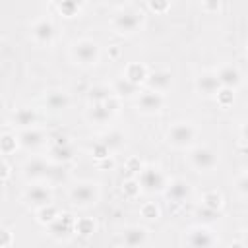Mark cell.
I'll list each match as a JSON object with an SVG mask.
<instances>
[{"label": "cell", "mask_w": 248, "mask_h": 248, "mask_svg": "<svg viewBox=\"0 0 248 248\" xmlns=\"http://www.w3.org/2000/svg\"><path fill=\"white\" fill-rule=\"evenodd\" d=\"M70 54L72 58L76 60V64H81V66H91L99 60V45L91 39H79L72 45L70 48Z\"/></svg>", "instance_id": "cell-1"}, {"label": "cell", "mask_w": 248, "mask_h": 248, "mask_svg": "<svg viewBox=\"0 0 248 248\" xmlns=\"http://www.w3.org/2000/svg\"><path fill=\"white\" fill-rule=\"evenodd\" d=\"M143 23V16L141 12L134 10V8H126L122 12H118L114 17H112V27L118 31V33H124V35H130V33H136Z\"/></svg>", "instance_id": "cell-2"}, {"label": "cell", "mask_w": 248, "mask_h": 248, "mask_svg": "<svg viewBox=\"0 0 248 248\" xmlns=\"http://www.w3.org/2000/svg\"><path fill=\"white\" fill-rule=\"evenodd\" d=\"M188 161L190 165L200 170V172H207L211 169H215L217 165V153L211 149V147H205V145H200V147H194L190 153H188Z\"/></svg>", "instance_id": "cell-3"}, {"label": "cell", "mask_w": 248, "mask_h": 248, "mask_svg": "<svg viewBox=\"0 0 248 248\" xmlns=\"http://www.w3.org/2000/svg\"><path fill=\"white\" fill-rule=\"evenodd\" d=\"M167 140H169V143H172L174 147H188V145L196 140V130H194L192 124L178 122V124H174V126L169 130Z\"/></svg>", "instance_id": "cell-4"}, {"label": "cell", "mask_w": 248, "mask_h": 248, "mask_svg": "<svg viewBox=\"0 0 248 248\" xmlns=\"http://www.w3.org/2000/svg\"><path fill=\"white\" fill-rule=\"evenodd\" d=\"M99 198V190L95 184L91 182H81V184H76L72 190H70V200L76 203V205H91L95 203Z\"/></svg>", "instance_id": "cell-5"}, {"label": "cell", "mask_w": 248, "mask_h": 248, "mask_svg": "<svg viewBox=\"0 0 248 248\" xmlns=\"http://www.w3.org/2000/svg\"><path fill=\"white\" fill-rule=\"evenodd\" d=\"M186 244H188V248H213L215 246V236H213L211 231H207L203 227H196V229L188 231Z\"/></svg>", "instance_id": "cell-6"}, {"label": "cell", "mask_w": 248, "mask_h": 248, "mask_svg": "<svg viewBox=\"0 0 248 248\" xmlns=\"http://www.w3.org/2000/svg\"><path fill=\"white\" fill-rule=\"evenodd\" d=\"M140 186H141L145 192L163 190V188H165V176L161 174V170L149 167V169L141 170V174H140Z\"/></svg>", "instance_id": "cell-7"}, {"label": "cell", "mask_w": 248, "mask_h": 248, "mask_svg": "<svg viewBox=\"0 0 248 248\" xmlns=\"http://www.w3.org/2000/svg\"><path fill=\"white\" fill-rule=\"evenodd\" d=\"M163 103H165V99H163L161 93H157V91H145V93L140 95L136 107H138V110L149 114V112L161 110V108H163Z\"/></svg>", "instance_id": "cell-8"}, {"label": "cell", "mask_w": 248, "mask_h": 248, "mask_svg": "<svg viewBox=\"0 0 248 248\" xmlns=\"http://www.w3.org/2000/svg\"><path fill=\"white\" fill-rule=\"evenodd\" d=\"M31 35L39 45H50L54 39V25L48 19H39L33 23Z\"/></svg>", "instance_id": "cell-9"}, {"label": "cell", "mask_w": 248, "mask_h": 248, "mask_svg": "<svg viewBox=\"0 0 248 248\" xmlns=\"http://www.w3.org/2000/svg\"><path fill=\"white\" fill-rule=\"evenodd\" d=\"M25 200H27L31 205H35V207H45V205L50 203L52 194H50V190L45 188L43 184H35V186H31V188H27Z\"/></svg>", "instance_id": "cell-10"}, {"label": "cell", "mask_w": 248, "mask_h": 248, "mask_svg": "<svg viewBox=\"0 0 248 248\" xmlns=\"http://www.w3.org/2000/svg\"><path fill=\"white\" fill-rule=\"evenodd\" d=\"M215 76H217L219 85L225 87V89H234V87L242 81L240 72H238L234 66H223V68H219V72H217Z\"/></svg>", "instance_id": "cell-11"}, {"label": "cell", "mask_w": 248, "mask_h": 248, "mask_svg": "<svg viewBox=\"0 0 248 248\" xmlns=\"http://www.w3.org/2000/svg\"><path fill=\"white\" fill-rule=\"evenodd\" d=\"M112 110H114V108H112L110 101H107V103H95V105L89 108L87 118H89L91 122H95V124H105V122L110 120Z\"/></svg>", "instance_id": "cell-12"}, {"label": "cell", "mask_w": 248, "mask_h": 248, "mask_svg": "<svg viewBox=\"0 0 248 248\" xmlns=\"http://www.w3.org/2000/svg\"><path fill=\"white\" fill-rule=\"evenodd\" d=\"M122 240L128 248H141L147 242V231L143 227H130L124 231Z\"/></svg>", "instance_id": "cell-13"}, {"label": "cell", "mask_w": 248, "mask_h": 248, "mask_svg": "<svg viewBox=\"0 0 248 248\" xmlns=\"http://www.w3.org/2000/svg\"><path fill=\"white\" fill-rule=\"evenodd\" d=\"M196 87L200 91V95H205V97H211V95H217L219 93V81H217V76L215 74H202L196 81Z\"/></svg>", "instance_id": "cell-14"}, {"label": "cell", "mask_w": 248, "mask_h": 248, "mask_svg": "<svg viewBox=\"0 0 248 248\" xmlns=\"http://www.w3.org/2000/svg\"><path fill=\"white\" fill-rule=\"evenodd\" d=\"M165 194H167V198L172 200V202H184V200L190 196V184H188L186 180L176 178V180H172V182L167 186Z\"/></svg>", "instance_id": "cell-15"}, {"label": "cell", "mask_w": 248, "mask_h": 248, "mask_svg": "<svg viewBox=\"0 0 248 248\" xmlns=\"http://www.w3.org/2000/svg\"><path fill=\"white\" fill-rule=\"evenodd\" d=\"M45 105L50 108V110H64L68 108L70 105V97L66 91H60V89H52L45 95Z\"/></svg>", "instance_id": "cell-16"}, {"label": "cell", "mask_w": 248, "mask_h": 248, "mask_svg": "<svg viewBox=\"0 0 248 248\" xmlns=\"http://www.w3.org/2000/svg\"><path fill=\"white\" fill-rule=\"evenodd\" d=\"M48 169H50V165L45 159L35 157V159L25 163V176L27 178H46Z\"/></svg>", "instance_id": "cell-17"}, {"label": "cell", "mask_w": 248, "mask_h": 248, "mask_svg": "<svg viewBox=\"0 0 248 248\" xmlns=\"http://www.w3.org/2000/svg\"><path fill=\"white\" fill-rule=\"evenodd\" d=\"M17 141H19L23 147H39V145L45 143V134L39 132V130H35V128H27V130H23V132L19 134Z\"/></svg>", "instance_id": "cell-18"}, {"label": "cell", "mask_w": 248, "mask_h": 248, "mask_svg": "<svg viewBox=\"0 0 248 248\" xmlns=\"http://www.w3.org/2000/svg\"><path fill=\"white\" fill-rule=\"evenodd\" d=\"M12 120L17 124V126H23L25 130L27 128H33V124L37 122V112L33 108H17L14 114H12Z\"/></svg>", "instance_id": "cell-19"}, {"label": "cell", "mask_w": 248, "mask_h": 248, "mask_svg": "<svg viewBox=\"0 0 248 248\" xmlns=\"http://www.w3.org/2000/svg\"><path fill=\"white\" fill-rule=\"evenodd\" d=\"M50 157H52V161H56L58 165L60 163H64V161H70L72 157H74V147L68 143V141H58L52 149H50Z\"/></svg>", "instance_id": "cell-20"}, {"label": "cell", "mask_w": 248, "mask_h": 248, "mask_svg": "<svg viewBox=\"0 0 248 248\" xmlns=\"http://www.w3.org/2000/svg\"><path fill=\"white\" fill-rule=\"evenodd\" d=\"M147 83H149L151 91L161 93L170 85V74L169 72H155V74L147 76Z\"/></svg>", "instance_id": "cell-21"}, {"label": "cell", "mask_w": 248, "mask_h": 248, "mask_svg": "<svg viewBox=\"0 0 248 248\" xmlns=\"http://www.w3.org/2000/svg\"><path fill=\"white\" fill-rule=\"evenodd\" d=\"M124 78H126L128 81L140 85V81H141L143 78H147V74H145V68H143V66H140V64H130L128 70H126V76H124Z\"/></svg>", "instance_id": "cell-22"}, {"label": "cell", "mask_w": 248, "mask_h": 248, "mask_svg": "<svg viewBox=\"0 0 248 248\" xmlns=\"http://www.w3.org/2000/svg\"><path fill=\"white\" fill-rule=\"evenodd\" d=\"M101 143L110 151V149H118V147H122L124 145V136L120 134V132H108L103 140H101Z\"/></svg>", "instance_id": "cell-23"}, {"label": "cell", "mask_w": 248, "mask_h": 248, "mask_svg": "<svg viewBox=\"0 0 248 248\" xmlns=\"http://www.w3.org/2000/svg\"><path fill=\"white\" fill-rule=\"evenodd\" d=\"M112 91H114V93H118V95H132V93H136V91H138V85H136V83H132V81H128L126 78H120V79H116V81H114Z\"/></svg>", "instance_id": "cell-24"}, {"label": "cell", "mask_w": 248, "mask_h": 248, "mask_svg": "<svg viewBox=\"0 0 248 248\" xmlns=\"http://www.w3.org/2000/svg\"><path fill=\"white\" fill-rule=\"evenodd\" d=\"M89 99L93 101V105L95 103H107V101H110V89L105 85L93 87V89H89Z\"/></svg>", "instance_id": "cell-25"}, {"label": "cell", "mask_w": 248, "mask_h": 248, "mask_svg": "<svg viewBox=\"0 0 248 248\" xmlns=\"http://www.w3.org/2000/svg\"><path fill=\"white\" fill-rule=\"evenodd\" d=\"M56 8H58L66 17H74L76 12H79V4H74V2H62V4H56Z\"/></svg>", "instance_id": "cell-26"}, {"label": "cell", "mask_w": 248, "mask_h": 248, "mask_svg": "<svg viewBox=\"0 0 248 248\" xmlns=\"http://www.w3.org/2000/svg\"><path fill=\"white\" fill-rule=\"evenodd\" d=\"M16 143H17V140L14 136H2L0 138V149L2 151H12L16 147Z\"/></svg>", "instance_id": "cell-27"}, {"label": "cell", "mask_w": 248, "mask_h": 248, "mask_svg": "<svg viewBox=\"0 0 248 248\" xmlns=\"http://www.w3.org/2000/svg\"><path fill=\"white\" fill-rule=\"evenodd\" d=\"M10 244H12V234H10V231L0 229V248H8Z\"/></svg>", "instance_id": "cell-28"}, {"label": "cell", "mask_w": 248, "mask_h": 248, "mask_svg": "<svg viewBox=\"0 0 248 248\" xmlns=\"http://www.w3.org/2000/svg\"><path fill=\"white\" fill-rule=\"evenodd\" d=\"M108 155V149L99 141L97 145H95V157H99V159H103V157H107Z\"/></svg>", "instance_id": "cell-29"}, {"label": "cell", "mask_w": 248, "mask_h": 248, "mask_svg": "<svg viewBox=\"0 0 248 248\" xmlns=\"http://www.w3.org/2000/svg\"><path fill=\"white\" fill-rule=\"evenodd\" d=\"M238 190H240V194H244V192H246V176H242V178H240V182H238Z\"/></svg>", "instance_id": "cell-30"}]
</instances>
